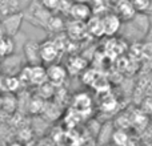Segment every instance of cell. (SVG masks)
I'll use <instances>...</instances> for the list:
<instances>
[{
	"instance_id": "7a4b0ae2",
	"label": "cell",
	"mask_w": 152,
	"mask_h": 146,
	"mask_svg": "<svg viewBox=\"0 0 152 146\" xmlns=\"http://www.w3.org/2000/svg\"><path fill=\"white\" fill-rule=\"evenodd\" d=\"M113 12L123 20V23L132 20L139 13L131 0H116L113 5Z\"/></svg>"
},
{
	"instance_id": "ba28073f",
	"label": "cell",
	"mask_w": 152,
	"mask_h": 146,
	"mask_svg": "<svg viewBox=\"0 0 152 146\" xmlns=\"http://www.w3.org/2000/svg\"><path fill=\"white\" fill-rule=\"evenodd\" d=\"M13 51H15V41L12 40V36L4 35L0 37V57H10L13 55Z\"/></svg>"
},
{
	"instance_id": "9a60e30c",
	"label": "cell",
	"mask_w": 152,
	"mask_h": 146,
	"mask_svg": "<svg viewBox=\"0 0 152 146\" xmlns=\"http://www.w3.org/2000/svg\"><path fill=\"white\" fill-rule=\"evenodd\" d=\"M19 3H24V4H27L28 1H31V0H18Z\"/></svg>"
},
{
	"instance_id": "52a82bcc",
	"label": "cell",
	"mask_w": 152,
	"mask_h": 146,
	"mask_svg": "<svg viewBox=\"0 0 152 146\" xmlns=\"http://www.w3.org/2000/svg\"><path fill=\"white\" fill-rule=\"evenodd\" d=\"M67 74H68V71L64 68L60 64H51L47 68V78L50 81V84H59L63 82L67 78Z\"/></svg>"
},
{
	"instance_id": "2e32d148",
	"label": "cell",
	"mask_w": 152,
	"mask_h": 146,
	"mask_svg": "<svg viewBox=\"0 0 152 146\" xmlns=\"http://www.w3.org/2000/svg\"><path fill=\"white\" fill-rule=\"evenodd\" d=\"M75 1H83V3H87L88 0H75Z\"/></svg>"
},
{
	"instance_id": "7c38bea8",
	"label": "cell",
	"mask_w": 152,
	"mask_h": 146,
	"mask_svg": "<svg viewBox=\"0 0 152 146\" xmlns=\"http://www.w3.org/2000/svg\"><path fill=\"white\" fill-rule=\"evenodd\" d=\"M61 0H40V4L43 7H45L47 9L52 11V9H56L59 8V4H60Z\"/></svg>"
},
{
	"instance_id": "4fadbf2b",
	"label": "cell",
	"mask_w": 152,
	"mask_h": 146,
	"mask_svg": "<svg viewBox=\"0 0 152 146\" xmlns=\"http://www.w3.org/2000/svg\"><path fill=\"white\" fill-rule=\"evenodd\" d=\"M145 13H147L148 16H152V0H150V5H148V9Z\"/></svg>"
},
{
	"instance_id": "6da1fadb",
	"label": "cell",
	"mask_w": 152,
	"mask_h": 146,
	"mask_svg": "<svg viewBox=\"0 0 152 146\" xmlns=\"http://www.w3.org/2000/svg\"><path fill=\"white\" fill-rule=\"evenodd\" d=\"M23 13L19 12V11H15V12H11V13H7L4 16L0 23H1L3 28H4V32L5 35L8 36H15L19 31H20V27H21V23H23Z\"/></svg>"
},
{
	"instance_id": "5bb4252c",
	"label": "cell",
	"mask_w": 152,
	"mask_h": 146,
	"mask_svg": "<svg viewBox=\"0 0 152 146\" xmlns=\"http://www.w3.org/2000/svg\"><path fill=\"white\" fill-rule=\"evenodd\" d=\"M4 35H5V32H4V28H3L1 23H0V37H1V36H4Z\"/></svg>"
},
{
	"instance_id": "30bf717a",
	"label": "cell",
	"mask_w": 152,
	"mask_h": 146,
	"mask_svg": "<svg viewBox=\"0 0 152 146\" xmlns=\"http://www.w3.org/2000/svg\"><path fill=\"white\" fill-rule=\"evenodd\" d=\"M112 141L115 144H119V145H123V144H127L128 141V134L124 129H116L112 134Z\"/></svg>"
},
{
	"instance_id": "e0dca14e",
	"label": "cell",
	"mask_w": 152,
	"mask_h": 146,
	"mask_svg": "<svg viewBox=\"0 0 152 146\" xmlns=\"http://www.w3.org/2000/svg\"><path fill=\"white\" fill-rule=\"evenodd\" d=\"M150 48H151V52H152V41L150 43Z\"/></svg>"
},
{
	"instance_id": "277c9868",
	"label": "cell",
	"mask_w": 152,
	"mask_h": 146,
	"mask_svg": "<svg viewBox=\"0 0 152 146\" xmlns=\"http://www.w3.org/2000/svg\"><path fill=\"white\" fill-rule=\"evenodd\" d=\"M59 52L60 49L55 40H44L43 43H40V55H42L43 63L52 64L58 59Z\"/></svg>"
},
{
	"instance_id": "5b68a950",
	"label": "cell",
	"mask_w": 152,
	"mask_h": 146,
	"mask_svg": "<svg viewBox=\"0 0 152 146\" xmlns=\"http://www.w3.org/2000/svg\"><path fill=\"white\" fill-rule=\"evenodd\" d=\"M24 56L29 65L42 64V55H40V43L37 41H27L24 45Z\"/></svg>"
},
{
	"instance_id": "9c48e42d",
	"label": "cell",
	"mask_w": 152,
	"mask_h": 146,
	"mask_svg": "<svg viewBox=\"0 0 152 146\" xmlns=\"http://www.w3.org/2000/svg\"><path fill=\"white\" fill-rule=\"evenodd\" d=\"M86 66H87V63L83 57H80V56H74V57H71V60H69L68 72L74 73V74H77V73L83 72L84 69H86Z\"/></svg>"
},
{
	"instance_id": "8992f818",
	"label": "cell",
	"mask_w": 152,
	"mask_h": 146,
	"mask_svg": "<svg viewBox=\"0 0 152 146\" xmlns=\"http://www.w3.org/2000/svg\"><path fill=\"white\" fill-rule=\"evenodd\" d=\"M69 15L74 17L75 21H86L91 17L92 9L89 8V5L87 3L83 1H75L71 7Z\"/></svg>"
},
{
	"instance_id": "8fae6325",
	"label": "cell",
	"mask_w": 152,
	"mask_h": 146,
	"mask_svg": "<svg viewBox=\"0 0 152 146\" xmlns=\"http://www.w3.org/2000/svg\"><path fill=\"white\" fill-rule=\"evenodd\" d=\"M139 13H145L150 5V0H131Z\"/></svg>"
},
{
	"instance_id": "3957f363",
	"label": "cell",
	"mask_w": 152,
	"mask_h": 146,
	"mask_svg": "<svg viewBox=\"0 0 152 146\" xmlns=\"http://www.w3.org/2000/svg\"><path fill=\"white\" fill-rule=\"evenodd\" d=\"M103 21V29H104L105 36H113L116 35L123 27V20L116 15L115 12H108L102 17Z\"/></svg>"
}]
</instances>
